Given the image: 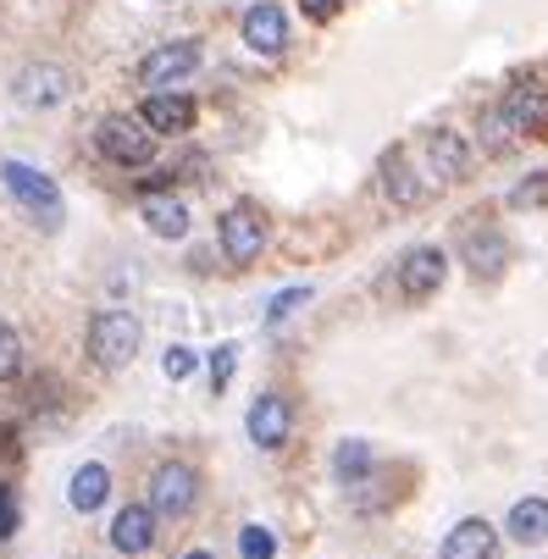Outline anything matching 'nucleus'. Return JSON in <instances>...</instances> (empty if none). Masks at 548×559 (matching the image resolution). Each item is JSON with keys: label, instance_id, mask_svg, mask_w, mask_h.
<instances>
[{"label": "nucleus", "instance_id": "0eeeda50", "mask_svg": "<svg viewBox=\"0 0 548 559\" xmlns=\"http://www.w3.org/2000/svg\"><path fill=\"white\" fill-rule=\"evenodd\" d=\"M67 95H72V72L56 67V61H34V67H23V72L12 78V100H17L23 111H50V106H61Z\"/></svg>", "mask_w": 548, "mask_h": 559}, {"label": "nucleus", "instance_id": "c85d7f7f", "mask_svg": "<svg viewBox=\"0 0 548 559\" xmlns=\"http://www.w3.org/2000/svg\"><path fill=\"white\" fill-rule=\"evenodd\" d=\"M17 526H23V504H17V493H12V488H0V543H7Z\"/></svg>", "mask_w": 548, "mask_h": 559}, {"label": "nucleus", "instance_id": "423d86ee", "mask_svg": "<svg viewBox=\"0 0 548 559\" xmlns=\"http://www.w3.org/2000/svg\"><path fill=\"white\" fill-rule=\"evenodd\" d=\"M194 67H200V45L194 39H167L139 61V84L144 90H178L183 78H194Z\"/></svg>", "mask_w": 548, "mask_h": 559}, {"label": "nucleus", "instance_id": "4be33fe9", "mask_svg": "<svg viewBox=\"0 0 548 559\" xmlns=\"http://www.w3.org/2000/svg\"><path fill=\"white\" fill-rule=\"evenodd\" d=\"M23 371V338L12 322H0V382H12Z\"/></svg>", "mask_w": 548, "mask_h": 559}, {"label": "nucleus", "instance_id": "9d476101", "mask_svg": "<svg viewBox=\"0 0 548 559\" xmlns=\"http://www.w3.org/2000/svg\"><path fill=\"white\" fill-rule=\"evenodd\" d=\"M245 427H250V443L272 454V449H283V443H288V432H294V405H288L283 393H272V388H266V393L255 399V405H250Z\"/></svg>", "mask_w": 548, "mask_h": 559}, {"label": "nucleus", "instance_id": "a211bd4d", "mask_svg": "<svg viewBox=\"0 0 548 559\" xmlns=\"http://www.w3.org/2000/svg\"><path fill=\"white\" fill-rule=\"evenodd\" d=\"M106 499H111V471H106L100 460L78 465V471H72V483H67V504H72L78 515H95Z\"/></svg>", "mask_w": 548, "mask_h": 559}, {"label": "nucleus", "instance_id": "f8f14e48", "mask_svg": "<svg viewBox=\"0 0 548 559\" xmlns=\"http://www.w3.org/2000/svg\"><path fill=\"white\" fill-rule=\"evenodd\" d=\"M245 45L255 56H283L288 50V12L277 7V0H255V7L245 12Z\"/></svg>", "mask_w": 548, "mask_h": 559}, {"label": "nucleus", "instance_id": "cd10ccee", "mask_svg": "<svg viewBox=\"0 0 548 559\" xmlns=\"http://www.w3.org/2000/svg\"><path fill=\"white\" fill-rule=\"evenodd\" d=\"M194 360H200L194 349H183V344H172V349L162 355V371H167L172 382H183V377H194Z\"/></svg>", "mask_w": 548, "mask_h": 559}, {"label": "nucleus", "instance_id": "6ab92c4d", "mask_svg": "<svg viewBox=\"0 0 548 559\" xmlns=\"http://www.w3.org/2000/svg\"><path fill=\"white\" fill-rule=\"evenodd\" d=\"M139 216H144V227L155 238H183L189 233V205L172 200V194H144L139 200Z\"/></svg>", "mask_w": 548, "mask_h": 559}, {"label": "nucleus", "instance_id": "393cba45", "mask_svg": "<svg viewBox=\"0 0 548 559\" xmlns=\"http://www.w3.org/2000/svg\"><path fill=\"white\" fill-rule=\"evenodd\" d=\"M239 554H245V559H277V537H272L266 526H245V532H239Z\"/></svg>", "mask_w": 548, "mask_h": 559}, {"label": "nucleus", "instance_id": "dca6fc26", "mask_svg": "<svg viewBox=\"0 0 548 559\" xmlns=\"http://www.w3.org/2000/svg\"><path fill=\"white\" fill-rule=\"evenodd\" d=\"M499 554V532L483 521V515H465L460 526H449L438 559H493Z\"/></svg>", "mask_w": 548, "mask_h": 559}, {"label": "nucleus", "instance_id": "4468645a", "mask_svg": "<svg viewBox=\"0 0 548 559\" xmlns=\"http://www.w3.org/2000/svg\"><path fill=\"white\" fill-rule=\"evenodd\" d=\"M427 162H432L438 183H460L465 173H472V144H465V133H454V128H432L427 133Z\"/></svg>", "mask_w": 548, "mask_h": 559}, {"label": "nucleus", "instance_id": "20e7f679", "mask_svg": "<svg viewBox=\"0 0 548 559\" xmlns=\"http://www.w3.org/2000/svg\"><path fill=\"white\" fill-rule=\"evenodd\" d=\"M216 250H222V261L227 266H255L261 261V250H266V222H261V211L255 205H227L222 216H216Z\"/></svg>", "mask_w": 548, "mask_h": 559}, {"label": "nucleus", "instance_id": "7ed1b4c3", "mask_svg": "<svg viewBox=\"0 0 548 559\" xmlns=\"http://www.w3.org/2000/svg\"><path fill=\"white\" fill-rule=\"evenodd\" d=\"M139 344H144V328H139L133 310H95V322H90V360L100 371L133 366Z\"/></svg>", "mask_w": 548, "mask_h": 559}, {"label": "nucleus", "instance_id": "c756f323", "mask_svg": "<svg viewBox=\"0 0 548 559\" xmlns=\"http://www.w3.org/2000/svg\"><path fill=\"white\" fill-rule=\"evenodd\" d=\"M299 7H305V17H310V23H327V17H338V12H344V0H299Z\"/></svg>", "mask_w": 548, "mask_h": 559}, {"label": "nucleus", "instance_id": "39448f33", "mask_svg": "<svg viewBox=\"0 0 548 559\" xmlns=\"http://www.w3.org/2000/svg\"><path fill=\"white\" fill-rule=\"evenodd\" d=\"M200 504V471L183 460H162L150 471V510L162 521H183Z\"/></svg>", "mask_w": 548, "mask_h": 559}, {"label": "nucleus", "instance_id": "f3484780", "mask_svg": "<svg viewBox=\"0 0 548 559\" xmlns=\"http://www.w3.org/2000/svg\"><path fill=\"white\" fill-rule=\"evenodd\" d=\"M382 189H388V200H394L400 211H416L427 200V183L410 167V150H388L382 155Z\"/></svg>", "mask_w": 548, "mask_h": 559}, {"label": "nucleus", "instance_id": "412c9836", "mask_svg": "<svg viewBox=\"0 0 548 559\" xmlns=\"http://www.w3.org/2000/svg\"><path fill=\"white\" fill-rule=\"evenodd\" d=\"M371 465H377V454H371V443H360V438H344L338 454H333V476H338L344 488H360L366 476H371Z\"/></svg>", "mask_w": 548, "mask_h": 559}, {"label": "nucleus", "instance_id": "f257e3e1", "mask_svg": "<svg viewBox=\"0 0 548 559\" xmlns=\"http://www.w3.org/2000/svg\"><path fill=\"white\" fill-rule=\"evenodd\" d=\"M0 189H7L12 205H17L34 227H45V233H56V227L67 222V205H61L56 178H45V173L28 167V162H0Z\"/></svg>", "mask_w": 548, "mask_h": 559}, {"label": "nucleus", "instance_id": "5701e85b", "mask_svg": "<svg viewBox=\"0 0 548 559\" xmlns=\"http://www.w3.org/2000/svg\"><path fill=\"white\" fill-rule=\"evenodd\" d=\"M510 205H515V211L548 205V173H532V178H521V183L510 189Z\"/></svg>", "mask_w": 548, "mask_h": 559}, {"label": "nucleus", "instance_id": "9b49d317", "mask_svg": "<svg viewBox=\"0 0 548 559\" xmlns=\"http://www.w3.org/2000/svg\"><path fill=\"white\" fill-rule=\"evenodd\" d=\"M443 277H449V261H443V250H432V245H416V250L400 261V294H405V299H432V294L443 288Z\"/></svg>", "mask_w": 548, "mask_h": 559}, {"label": "nucleus", "instance_id": "2eb2a0df", "mask_svg": "<svg viewBox=\"0 0 548 559\" xmlns=\"http://www.w3.org/2000/svg\"><path fill=\"white\" fill-rule=\"evenodd\" d=\"M139 117L162 133V139H172V133H189V128H194V100L178 95V90H150L144 106H139Z\"/></svg>", "mask_w": 548, "mask_h": 559}, {"label": "nucleus", "instance_id": "f03ea898", "mask_svg": "<svg viewBox=\"0 0 548 559\" xmlns=\"http://www.w3.org/2000/svg\"><path fill=\"white\" fill-rule=\"evenodd\" d=\"M155 133L144 117H128V111H111L95 122V150L106 155L111 167H150V155H155Z\"/></svg>", "mask_w": 548, "mask_h": 559}, {"label": "nucleus", "instance_id": "b1692460", "mask_svg": "<svg viewBox=\"0 0 548 559\" xmlns=\"http://www.w3.org/2000/svg\"><path fill=\"white\" fill-rule=\"evenodd\" d=\"M305 299H310V288H305V283H299V288H283V294H272V305H266V328H283V322H288V316H294Z\"/></svg>", "mask_w": 548, "mask_h": 559}, {"label": "nucleus", "instance_id": "bb28decb", "mask_svg": "<svg viewBox=\"0 0 548 559\" xmlns=\"http://www.w3.org/2000/svg\"><path fill=\"white\" fill-rule=\"evenodd\" d=\"M483 133H488V150H510V139H515V128H510V117H504V106H493V111H483Z\"/></svg>", "mask_w": 548, "mask_h": 559}, {"label": "nucleus", "instance_id": "7c9ffc66", "mask_svg": "<svg viewBox=\"0 0 548 559\" xmlns=\"http://www.w3.org/2000/svg\"><path fill=\"white\" fill-rule=\"evenodd\" d=\"M183 559H216V554H211V548H189Z\"/></svg>", "mask_w": 548, "mask_h": 559}, {"label": "nucleus", "instance_id": "6e6552de", "mask_svg": "<svg viewBox=\"0 0 548 559\" xmlns=\"http://www.w3.org/2000/svg\"><path fill=\"white\" fill-rule=\"evenodd\" d=\"M460 266L472 272L477 283H493L504 266H510V245H504V233L477 222V227H465L460 233Z\"/></svg>", "mask_w": 548, "mask_h": 559}, {"label": "nucleus", "instance_id": "aec40b11", "mask_svg": "<svg viewBox=\"0 0 548 559\" xmlns=\"http://www.w3.org/2000/svg\"><path fill=\"white\" fill-rule=\"evenodd\" d=\"M504 532H510L521 548H537V543H548V499H521V504L510 510Z\"/></svg>", "mask_w": 548, "mask_h": 559}, {"label": "nucleus", "instance_id": "a878e982", "mask_svg": "<svg viewBox=\"0 0 548 559\" xmlns=\"http://www.w3.org/2000/svg\"><path fill=\"white\" fill-rule=\"evenodd\" d=\"M233 360H239V344H216V349H211V388H216V393H227Z\"/></svg>", "mask_w": 548, "mask_h": 559}, {"label": "nucleus", "instance_id": "ddd939ff", "mask_svg": "<svg viewBox=\"0 0 548 559\" xmlns=\"http://www.w3.org/2000/svg\"><path fill=\"white\" fill-rule=\"evenodd\" d=\"M155 521H162V515L150 510V499H144V504H122L117 521H111V548L128 554V559L150 554V548H155Z\"/></svg>", "mask_w": 548, "mask_h": 559}, {"label": "nucleus", "instance_id": "1a4fd4ad", "mask_svg": "<svg viewBox=\"0 0 548 559\" xmlns=\"http://www.w3.org/2000/svg\"><path fill=\"white\" fill-rule=\"evenodd\" d=\"M499 106H504L515 139H543V133H548V90L537 84V78H521V84H510Z\"/></svg>", "mask_w": 548, "mask_h": 559}]
</instances>
